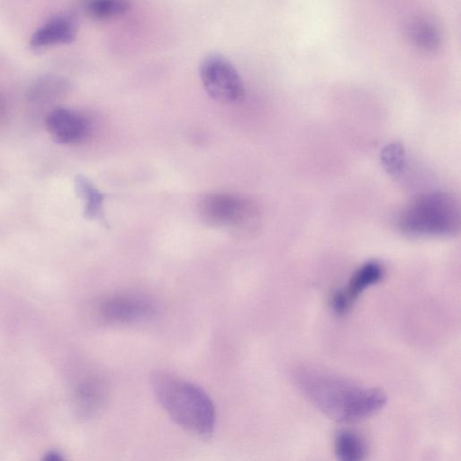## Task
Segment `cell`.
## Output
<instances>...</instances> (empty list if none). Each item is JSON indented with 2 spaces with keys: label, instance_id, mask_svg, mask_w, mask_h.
Segmentation results:
<instances>
[{
  "label": "cell",
  "instance_id": "cell-1",
  "mask_svg": "<svg viewBox=\"0 0 461 461\" xmlns=\"http://www.w3.org/2000/svg\"><path fill=\"white\" fill-rule=\"evenodd\" d=\"M296 384L309 401L330 419L351 422L380 411L386 395L377 388L318 368L304 366L296 371Z\"/></svg>",
  "mask_w": 461,
  "mask_h": 461
},
{
  "label": "cell",
  "instance_id": "cell-2",
  "mask_svg": "<svg viewBox=\"0 0 461 461\" xmlns=\"http://www.w3.org/2000/svg\"><path fill=\"white\" fill-rule=\"evenodd\" d=\"M151 383L158 402L176 423L200 437L212 434L215 409L203 389L164 372L156 373Z\"/></svg>",
  "mask_w": 461,
  "mask_h": 461
},
{
  "label": "cell",
  "instance_id": "cell-3",
  "mask_svg": "<svg viewBox=\"0 0 461 461\" xmlns=\"http://www.w3.org/2000/svg\"><path fill=\"white\" fill-rule=\"evenodd\" d=\"M398 226L402 233L411 237L454 236L460 230L459 203L446 192L422 194L403 209Z\"/></svg>",
  "mask_w": 461,
  "mask_h": 461
},
{
  "label": "cell",
  "instance_id": "cell-4",
  "mask_svg": "<svg viewBox=\"0 0 461 461\" xmlns=\"http://www.w3.org/2000/svg\"><path fill=\"white\" fill-rule=\"evenodd\" d=\"M200 77L204 90L216 101L233 104L245 95V86L238 70L220 54H210L203 59Z\"/></svg>",
  "mask_w": 461,
  "mask_h": 461
},
{
  "label": "cell",
  "instance_id": "cell-5",
  "mask_svg": "<svg viewBox=\"0 0 461 461\" xmlns=\"http://www.w3.org/2000/svg\"><path fill=\"white\" fill-rule=\"evenodd\" d=\"M198 208L203 219L215 226H244L257 214V206L251 199L226 192L205 194Z\"/></svg>",
  "mask_w": 461,
  "mask_h": 461
},
{
  "label": "cell",
  "instance_id": "cell-6",
  "mask_svg": "<svg viewBox=\"0 0 461 461\" xmlns=\"http://www.w3.org/2000/svg\"><path fill=\"white\" fill-rule=\"evenodd\" d=\"M384 268L376 260H368L359 266L346 285L333 293L330 305L332 311L343 315L349 312L359 296L384 276Z\"/></svg>",
  "mask_w": 461,
  "mask_h": 461
},
{
  "label": "cell",
  "instance_id": "cell-7",
  "mask_svg": "<svg viewBox=\"0 0 461 461\" xmlns=\"http://www.w3.org/2000/svg\"><path fill=\"white\" fill-rule=\"evenodd\" d=\"M47 130L58 143L76 144L83 141L90 131L85 115L67 107L53 109L46 119Z\"/></svg>",
  "mask_w": 461,
  "mask_h": 461
},
{
  "label": "cell",
  "instance_id": "cell-8",
  "mask_svg": "<svg viewBox=\"0 0 461 461\" xmlns=\"http://www.w3.org/2000/svg\"><path fill=\"white\" fill-rule=\"evenodd\" d=\"M155 312L152 303L138 295L115 294L104 300L100 306L103 318L111 322H131L149 318Z\"/></svg>",
  "mask_w": 461,
  "mask_h": 461
},
{
  "label": "cell",
  "instance_id": "cell-9",
  "mask_svg": "<svg viewBox=\"0 0 461 461\" xmlns=\"http://www.w3.org/2000/svg\"><path fill=\"white\" fill-rule=\"evenodd\" d=\"M406 30L411 42L420 50L432 52L442 43V28L438 20L430 14L420 13L413 15Z\"/></svg>",
  "mask_w": 461,
  "mask_h": 461
},
{
  "label": "cell",
  "instance_id": "cell-10",
  "mask_svg": "<svg viewBox=\"0 0 461 461\" xmlns=\"http://www.w3.org/2000/svg\"><path fill=\"white\" fill-rule=\"evenodd\" d=\"M77 34L75 21L68 15L54 16L41 25L32 35L30 46L41 50L73 41Z\"/></svg>",
  "mask_w": 461,
  "mask_h": 461
},
{
  "label": "cell",
  "instance_id": "cell-11",
  "mask_svg": "<svg viewBox=\"0 0 461 461\" xmlns=\"http://www.w3.org/2000/svg\"><path fill=\"white\" fill-rule=\"evenodd\" d=\"M334 452L338 461H365L367 445L365 438L351 429H339L334 438Z\"/></svg>",
  "mask_w": 461,
  "mask_h": 461
},
{
  "label": "cell",
  "instance_id": "cell-12",
  "mask_svg": "<svg viewBox=\"0 0 461 461\" xmlns=\"http://www.w3.org/2000/svg\"><path fill=\"white\" fill-rule=\"evenodd\" d=\"M68 87V81L59 76L46 75L37 78L29 87L28 100L32 102H49L63 95Z\"/></svg>",
  "mask_w": 461,
  "mask_h": 461
},
{
  "label": "cell",
  "instance_id": "cell-13",
  "mask_svg": "<svg viewBox=\"0 0 461 461\" xmlns=\"http://www.w3.org/2000/svg\"><path fill=\"white\" fill-rule=\"evenodd\" d=\"M75 185L78 194L86 202L85 213L88 218H99L102 214L104 194L84 176H77Z\"/></svg>",
  "mask_w": 461,
  "mask_h": 461
},
{
  "label": "cell",
  "instance_id": "cell-14",
  "mask_svg": "<svg viewBox=\"0 0 461 461\" xmlns=\"http://www.w3.org/2000/svg\"><path fill=\"white\" fill-rule=\"evenodd\" d=\"M130 3L124 0H95L86 4V14L96 20H108L126 13Z\"/></svg>",
  "mask_w": 461,
  "mask_h": 461
},
{
  "label": "cell",
  "instance_id": "cell-15",
  "mask_svg": "<svg viewBox=\"0 0 461 461\" xmlns=\"http://www.w3.org/2000/svg\"><path fill=\"white\" fill-rule=\"evenodd\" d=\"M381 163L387 173L398 176L406 164L405 149L399 141L387 143L380 152Z\"/></svg>",
  "mask_w": 461,
  "mask_h": 461
},
{
  "label": "cell",
  "instance_id": "cell-16",
  "mask_svg": "<svg viewBox=\"0 0 461 461\" xmlns=\"http://www.w3.org/2000/svg\"><path fill=\"white\" fill-rule=\"evenodd\" d=\"M41 461H64V459L59 452L50 450L42 456Z\"/></svg>",
  "mask_w": 461,
  "mask_h": 461
}]
</instances>
